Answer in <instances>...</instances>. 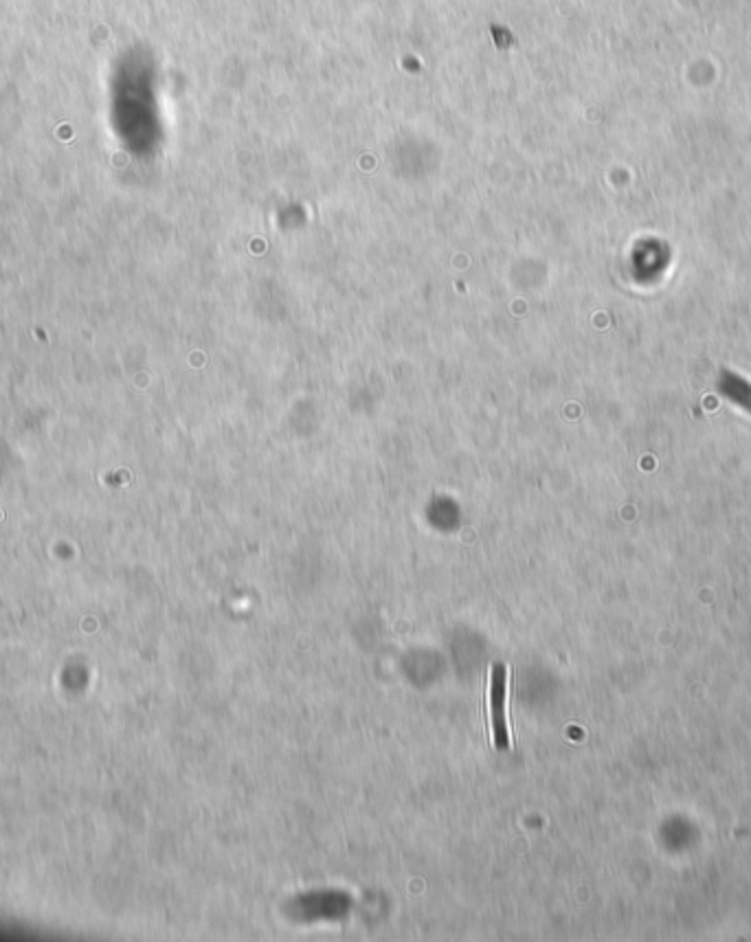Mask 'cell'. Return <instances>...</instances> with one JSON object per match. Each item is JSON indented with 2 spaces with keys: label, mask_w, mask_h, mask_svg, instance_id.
<instances>
[{
  "label": "cell",
  "mask_w": 751,
  "mask_h": 942,
  "mask_svg": "<svg viewBox=\"0 0 751 942\" xmlns=\"http://www.w3.org/2000/svg\"><path fill=\"white\" fill-rule=\"evenodd\" d=\"M505 699H508V666L492 664L490 668V729H492V745L497 752L510 750V729L505 720Z\"/></svg>",
  "instance_id": "1"
}]
</instances>
